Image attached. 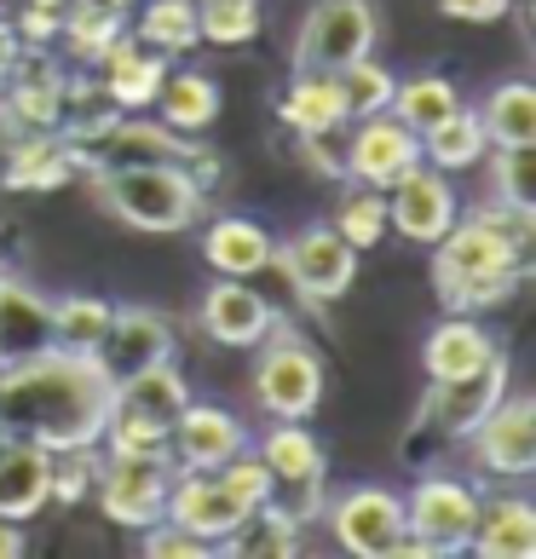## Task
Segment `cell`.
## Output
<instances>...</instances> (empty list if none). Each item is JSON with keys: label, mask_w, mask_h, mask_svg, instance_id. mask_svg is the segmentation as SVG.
Instances as JSON below:
<instances>
[{"label": "cell", "mask_w": 536, "mask_h": 559, "mask_svg": "<svg viewBox=\"0 0 536 559\" xmlns=\"http://www.w3.org/2000/svg\"><path fill=\"white\" fill-rule=\"evenodd\" d=\"M116 381L98 358L75 352H40L29 364L0 369V439H29L40 450L98 444L110 421Z\"/></svg>", "instance_id": "1"}, {"label": "cell", "mask_w": 536, "mask_h": 559, "mask_svg": "<svg viewBox=\"0 0 536 559\" xmlns=\"http://www.w3.org/2000/svg\"><path fill=\"white\" fill-rule=\"evenodd\" d=\"M93 197L110 219L133 231H191L202 214V179L184 162H139V168L93 174Z\"/></svg>", "instance_id": "2"}, {"label": "cell", "mask_w": 536, "mask_h": 559, "mask_svg": "<svg viewBox=\"0 0 536 559\" xmlns=\"http://www.w3.org/2000/svg\"><path fill=\"white\" fill-rule=\"evenodd\" d=\"M432 283H439L444 306L473 283H497V277H520L525 272V248L513 242L497 219H456L450 231L432 242Z\"/></svg>", "instance_id": "3"}, {"label": "cell", "mask_w": 536, "mask_h": 559, "mask_svg": "<svg viewBox=\"0 0 536 559\" xmlns=\"http://www.w3.org/2000/svg\"><path fill=\"white\" fill-rule=\"evenodd\" d=\"M479 490L462 485V479H444L432 473L416 490L404 496V525H409V543L404 554H427V559H450V554H467L473 543V525H479Z\"/></svg>", "instance_id": "4"}, {"label": "cell", "mask_w": 536, "mask_h": 559, "mask_svg": "<svg viewBox=\"0 0 536 559\" xmlns=\"http://www.w3.org/2000/svg\"><path fill=\"white\" fill-rule=\"evenodd\" d=\"M381 17L369 0H318L295 35V75H335L376 52Z\"/></svg>", "instance_id": "5"}, {"label": "cell", "mask_w": 536, "mask_h": 559, "mask_svg": "<svg viewBox=\"0 0 536 559\" xmlns=\"http://www.w3.org/2000/svg\"><path fill=\"white\" fill-rule=\"evenodd\" d=\"M254 392L277 421H306L323 404V364L300 335H288L277 323L260 341V369H254Z\"/></svg>", "instance_id": "6"}, {"label": "cell", "mask_w": 536, "mask_h": 559, "mask_svg": "<svg viewBox=\"0 0 536 559\" xmlns=\"http://www.w3.org/2000/svg\"><path fill=\"white\" fill-rule=\"evenodd\" d=\"M174 455H105L98 462V508L110 513L116 525L144 531L168 513V485H174Z\"/></svg>", "instance_id": "7"}, {"label": "cell", "mask_w": 536, "mask_h": 559, "mask_svg": "<svg viewBox=\"0 0 536 559\" xmlns=\"http://www.w3.org/2000/svg\"><path fill=\"white\" fill-rule=\"evenodd\" d=\"M272 265L288 272L295 295H306V300H341L346 288H353V277H358V248L346 242L335 225H306V231H295L288 242H277Z\"/></svg>", "instance_id": "8"}, {"label": "cell", "mask_w": 536, "mask_h": 559, "mask_svg": "<svg viewBox=\"0 0 536 559\" xmlns=\"http://www.w3.org/2000/svg\"><path fill=\"white\" fill-rule=\"evenodd\" d=\"M329 531L335 543L358 559H398L409 543V525H404V496L381 490V485H358L346 490L335 508H329Z\"/></svg>", "instance_id": "9"}, {"label": "cell", "mask_w": 536, "mask_h": 559, "mask_svg": "<svg viewBox=\"0 0 536 559\" xmlns=\"http://www.w3.org/2000/svg\"><path fill=\"white\" fill-rule=\"evenodd\" d=\"M473 444V467L497 473V479H531L536 473V404L525 392L497 399L479 421L467 427Z\"/></svg>", "instance_id": "10"}, {"label": "cell", "mask_w": 536, "mask_h": 559, "mask_svg": "<svg viewBox=\"0 0 536 559\" xmlns=\"http://www.w3.org/2000/svg\"><path fill=\"white\" fill-rule=\"evenodd\" d=\"M162 520H174L179 531H191L202 536V543H231V536L249 531L254 520V508L242 502V496L219 479V473H191V467H179L174 473V485H168V513Z\"/></svg>", "instance_id": "11"}, {"label": "cell", "mask_w": 536, "mask_h": 559, "mask_svg": "<svg viewBox=\"0 0 536 559\" xmlns=\"http://www.w3.org/2000/svg\"><path fill=\"white\" fill-rule=\"evenodd\" d=\"M456 219H462L456 185H450V174L427 168V162H416L409 174H398L386 185V225H398V237L432 248Z\"/></svg>", "instance_id": "12"}, {"label": "cell", "mask_w": 536, "mask_h": 559, "mask_svg": "<svg viewBox=\"0 0 536 559\" xmlns=\"http://www.w3.org/2000/svg\"><path fill=\"white\" fill-rule=\"evenodd\" d=\"M237 450H249V427H242L231 409H219V404H184L174 427H168V455H174V467H191V473H214L225 467Z\"/></svg>", "instance_id": "13"}, {"label": "cell", "mask_w": 536, "mask_h": 559, "mask_svg": "<svg viewBox=\"0 0 536 559\" xmlns=\"http://www.w3.org/2000/svg\"><path fill=\"white\" fill-rule=\"evenodd\" d=\"M341 162H346V174H353L358 185H376V191H386V185H393L398 174H409V168L421 162V133L404 128L393 110L364 116Z\"/></svg>", "instance_id": "14"}, {"label": "cell", "mask_w": 536, "mask_h": 559, "mask_svg": "<svg viewBox=\"0 0 536 559\" xmlns=\"http://www.w3.org/2000/svg\"><path fill=\"white\" fill-rule=\"evenodd\" d=\"M421 364L432 386H467L479 381L490 364H497V341H490L485 323H473L467 312L432 323V335L421 341Z\"/></svg>", "instance_id": "15"}, {"label": "cell", "mask_w": 536, "mask_h": 559, "mask_svg": "<svg viewBox=\"0 0 536 559\" xmlns=\"http://www.w3.org/2000/svg\"><path fill=\"white\" fill-rule=\"evenodd\" d=\"M93 358H98V369H105L110 381H128V376H139V369L174 358V323L162 312L128 306V312L110 318V335H105V346H98Z\"/></svg>", "instance_id": "16"}, {"label": "cell", "mask_w": 536, "mask_h": 559, "mask_svg": "<svg viewBox=\"0 0 536 559\" xmlns=\"http://www.w3.org/2000/svg\"><path fill=\"white\" fill-rule=\"evenodd\" d=\"M52 352V300L0 272V369Z\"/></svg>", "instance_id": "17"}, {"label": "cell", "mask_w": 536, "mask_h": 559, "mask_svg": "<svg viewBox=\"0 0 536 559\" xmlns=\"http://www.w3.org/2000/svg\"><path fill=\"white\" fill-rule=\"evenodd\" d=\"M202 329L219 346H260L277 329V312L249 288V277H219L202 295Z\"/></svg>", "instance_id": "18"}, {"label": "cell", "mask_w": 536, "mask_h": 559, "mask_svg": "<svg viewBox=\"0 0 536 559\" xmlns=\"http://www.w3.org/2000/svg\"><path fill=\"white\" fill-rule=\"evenodd\" d=\"M52 502V450H40L29 439L0 444V520H35Z\"/></svg>", "instance_id": "19"}, {"label": "cell", "mask_w": 536, "mask_h": 559, "mask_svg": "<svg viewBox=\"0 0 536 559\" xmlns=\"http://www.w3.org/2000/svg\"><path fill=\"white\" fill-rule=\"evenodd\" d=\"M98 64H105V98L116 110H151L162 81H168V58L139 47L133 35H121L116 47L98 52Z\"/></svg>", "instance_id": "20"}, {"label": "cell", "mask_w": 536, "mask_h": 559, "mask_svg": "<svg viewBox=\"0 0 536 559\" xmlns=\"http://www.w3.org/2000/svg\"><path fill=\"white\" fill-rule=\"evenodd\" d=\"M184 404H191V386H184V376L174 369V358H162V364H151V369H139V376L116 381V399H110L116 416L151 421V427H162V432L174 427V416H179Z\"/></svg>", "instance_id": "21"}, {"label": "cell", "mask_w": 536, "mask_h": 559, "mask_svg": "<svg viewBox=\"0 0 536 559\" xmlns=\"http://www.w3.org/2000/svg\"><path fill=\"white\" fill-rule=\"evenodd\" d=\"M272 254H277L272 231L254 219H242V214H225L202 231V260H209L219 277H260L265 265H272Z\"/></svg>", "instance_id": "22"}, {"label": "cell", "mask_w": 536, "mask_h": 559, "mask_svg": "<svg viewBox=\"0 0 536 559\" xmlns=\"http://www.w3.org/2000/svg\"><path fill=\"white\" fill-rule=\"evenodd\" d=\"M467 554L479 559H531L536 554V508L520 496H497L490 508H479Z\"/></svg>", "instance_id": "23"}, {"label": "cell", "mask_w": 536, "mask_h": 559, "mask_svg": "<svg viewBox=\"0 0 536 559\" xmlns=\"http://www.w3.org/2000/svg\"><path fill=\"white\" fill-rule=\"evenodd\" d=\"M75 168H81V162L70 151V139L52 128V133H29L24 144H17V151L7 156L0 185H7V191H58Z\"/></svg>", "instance_id": "24"}, {"label": "cell", "mask_w": 536, "mask_h": 559, "mask_svg": "<svg viewBox=\"0 0 536 559\" xmlns=\"http://www.w3.org/2000/svg\"><path fill=\"white\" fill-rule=\"evenodd\" d=\"M277 116L288 121L295 139H335L346 128V105H341V87L335 75H295V87L277 98Z\"/></svg>", "instance_id": "25"}, {"label": "cell", "mask_w": 536, "mask_h": 559, "mask_svg": "<svg viewBox=\"0 0 536 559\" xmlns=\"http://www.w3.org/2000/svg\"><path fill=\"white\" fill-rule=\"evenodd\" d=\"M260 462L277 485H295V490H318L323 485V444L306 432V421H277L272 432L260 439Z\"/></svg>", "instance_id": "26"}, {"label": "cell", "mask_w": 536, "mask_h": 559, "mask_svg": "<svg viewBox=\"0 0 536 559\" xmlns=\"http://www.w3.org/2000/svg\"><path fill=\"white\" fill-rule=\"evenodd\" d=\"M485 151H490V139L479 128V110H467V105H456L444 121H432V128L421 133V162H427V168H439V174L479 168Z\"/></svg>", "instance_id": "27"}, {"label": "cell", "mask_w": 536, "mask_h": 559, "mask_svg": "<svg viewBox=\"0 0 536 559\" xmlns=\"http://www.w3.org/2000/svg\"><path fill=\"white\" fill-rule=\"evenodd\" d=\"M156 116H162V128L196 139L202 128H214V116H219V87H214V81L202 75V70H179V75L162 81Z\"/></svg>", "instance_id": "28"}, {"label": "cell", "mask_w": 536, "mask_h": 559, "mask_svg": "<svg viewBox=\"0 0 536 559\" xmlns=\"http://www.w3.org/2000/svg\"><path fill=\"white\" fill-rule=\"evenodd\" d=\"M7 121H17L24 133H52V128H64V81L47 75V70H17L7 87Z\"/></svg>", "instance_id": "29"}, {"label": "cell", "mask_w": 536, "mask_h": 559, "mask_svg": "<svg viewBox=\"0 0 536 559\" xmlns=\"http://www.w3.org/2000/svg\"><path fill=\"white\" fill-rule=\"evenodd\" d=\"M58 35L70 40L75 58L98 64V52L128 35V7H116V0H64L58 7Z\"/></svg>", "instance_id": "30"}, {"label": "cell", "mask_w": 536, "mask_h": 559, "mask_svg": "<svg viewBox=\"0 0 536 559\" xmlns=\"http://www.w3.org/2000/svg\"><path fill=\"white\" fill-rule=\"evenodd\" d=\"M128 35L139 40V47L162 52V58L202 47V40H196V0H139Z\"/></svg>", "instance_id": "31"}, {"label": "cell", "mask_w": 536, "mask_h": 559, "mask_svg": "<svg viewBox=\"0 0 536 559\" xmlns=\"http://www.w3.org/2000/svg\"><path fill=\"white\" fill-rule=\"evenodd\" d=\"M110 318L116 306L98 300V295H70V300H52V352H75V358H93L110 335Z\"/></svg>", "instance_id": "32"}, {"label": "cell", "mask_w": 536, "mask_h": 559, "mask_svg": "<svg viewBox=\"0 0 536 559\" xmlns=\"http://www.w3.org/2000/svg\"><path fill=\"white\" fill-rule=\"evenodd\" d=\"M479 128L490 139V151H513V144H536V87L525 81H502L497 93L479 105Z\"/></svg>", "instance_id": "33"}, {"label": "cell", "mask_w": 536, "mask_h": 559, "mask_svg": "<svg viewBox=\"0 0 536 559\" xmlns=\"http://www.w3.org/2000/svg\"><path fill=\"white\" fill-rule=\"evenodd\" d=\"M335 87H341L346 121H364V116L393 110V87H398V75H393V70H381L376 58H353L346 70H335Z\"/></svg>", "instance_id": "34"}, {"label": "cell", "mask_w": 536, "mask_h": 559, "mask_svg": "<svg viewBox=\"0 0 536 559\" xmlns=\"http://www.w3.org/2000/svg\"><path fill=\"white\" fill-rule=\"evenodd\" d=\"M456 105H462V93L450 87L444 75H409V81L393 87V116L404 121V128H416V133H427L432 121H444Z\"/></svg>", "instance_id": "35"}, {"label": "cell", "mask_w": 536, "mask_h": 559, "mask_svg": "<svg viewBox=\"0 0 536 559\" xmlns=\"http://www.w3.org/2000/svg\"><path fill=\"white\" fill-rule=\"evenodd\" d=\"M260 35V0H196V40L242 47Z\"/></svg>", "instance_id": "36"}, {"label": "cell", "mask_w": 536, "mask_h": 559, "mask_svg": "<svg viewBox=\"0 0 536 559\" xmlns=\"http://www.w3.org/2000/svg\"><path fill=\"white\" fill-rule=\"evenodd\" d=\"M335 231L346 237L364 254V248H376L393 225H386V191H376V185H364V191H346L341 209H335Z\"/></svg>", "instance_id": "37"}, {"label": "cell", "mask_w": 536, "mask_h": 559, "mask_svg": "<svg viewBox=\"0 0 536 559\" xmlns=\"http://www.w3.org/2000/svg\"><path fill=\"white\" fill-rule=\"evenodd\" d=\"M490 179H497V202L502 209H536V144H513L490 162Z\"/></svg>", "instance_id": "38"}, {"label": "cell", "mask_w": 536, "mask_h": 559, "mask_svg": "<svg viewBox=\"0 0 536 559\" xmlns=\"http://www.w3.org/2000/svg\"><path fill=\"white\" fill-rule=\"evenodd\" d=\"M98 485V455L93 444L81 450H52V502H81Z\"/></svg>", "instance_id": "39"}, {"label": "cell", "mask_w": 536, "mask_h": 559, "mask_svg": "<svg viewBox=\"0 0 536 559\" xmlns=\"http://www.w3.org/2000/svg\"><path fill=\"white\" fill-rule=\"evenodd\" d=\"M144 554L151 559H196V554H214V543H202V536L191 531H179L174 520H156V525H144Z\"/></svg>", "instance_id": "40"}, {"label": "cell", "mask_w": 536, "mask_h": 559, "mask_svg": "<svg viewBox=\"0 0 536 559\" xmlns=\"http://www.w3.org/2000/svg\"><path fill=\"white\" fill-rule=\"evenodd\" d=\"M17 40L24 47H47V40H58V7H40V0H24V12H17Z\"/></svg>", "instance_id": "41"}, {"label": "cell", "mask_w": 536, "mask_h": 559, "mask_svg": "<svg viewBox=\"0 0 536 559\" xmlns=\"http://www.w3.org/2000/svg\"><path fill=\"white\" fill-rule=\"evenodd\" d=\"M513 0H439L444 17H456V24H497V17H508Z\"/></svg>", "instance_id": "42"}, {"label": "cell", "mask_w": 536, "mask_h": 559, "mask_svg": "<svg viewBox=\"0 0 536 559\" xmlns=\"http://www.w3.org/2000/svg\"><path fill=\"white\" fill-rule=\"evenodd\" d=\"M24 70V40H17V29H12V17H0V87Z\"/></svg>", "instance_id": "43"}, {"label": "cell", "mask_w": 536, "mask_h": 559, "mask_svg": "<svg viewBox=\"0 0 536 559\" xmlns=\"http://www.w3.org/2000/svg\"><path fill=\"white\" fill-rule=\"evenodd\" d=\"M300 162H312V174H323V179H335V174H346V162L329 151V144L312 133V139H300Z\"/></svg>", "instance_id": "44"}, {"label": "cell", "mask_w": 536, "mask_h": 559, "mask_svg": "<svg viewBox=\"0 0 536 559\" xmlns=\"http://www.w3.org/2000/svg\"><path fill=\"white\" fill-rule=\"evenodd\" d=\"M17 554H24V525L0 520V559H17Z\"/></svg>", "instance_id": "45"}, {"label": "cell", "mask_w": 536, "mask_h": 559, "mask_svg": "<svg viewBox=\"0 0 536 559\" xmlns=\"http://www.w3.org/2000/svg\"><path fill=\"white\" fill-rule=\"evenodd\" d=\"M12 7H17V0H0V17H12Z\"/></svg>", "instance_id": "46"}, {"label": "cell", "mask_w": 536, "mask_h": 559, "mask_svg": "<svg viewBox=\"0 0 536 559\" xmlns=\"http://www.w3.org/2000/svg\"><path fill=\"white\" fill-rule=\"evenodd\" d=\"M40 7H64V0H40Z\"/></svg>", "instance_id": "47"}, {"label": "cell", "mask_w": 536, "mask_h": 559, "mask_svg": "<svg viewBox=\"0 0 536 559\" xmlns=\"http://www.w3.org/2000/svg\"><path fill=\"white\" fill-rule=\"evenodd\" d=\"M0 272H7V265H0Z\"/></svg>", "instance_id": "48"}]
</instances>
